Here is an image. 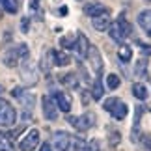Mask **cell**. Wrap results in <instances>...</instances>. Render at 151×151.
<instances>
[{"label":"cell","instance_id":"cell-32","mask_svg":"<svg viewBox=\"0 0 151 151\" xmlns=\"http://www.w3.org/2000/svg\"><path fill=\"white\" fill-rule=\"evenodd\" d=\"M140 47H142V52H144V54H149V56H151V45H144V43H140Z\"/></svg>","mask_w":151,"mask_h":151},{"label":"cell","instance_id":"cell-4","mask_svg":"<svg viewBox=\"0 0 151 151\" xmlns=\"http://www.w3.org/2000/svg\"><path fill=\"white\" fill-rule=\"evenodd\" d=\"M21 78H22V82H24L26 86H34L37 82V69L36 65H34L32 62H22V65H21Z\"/></svg>","mask_w":151,"mask_h":151},{"label":"cell","instance_id":"cell-1","mask_svg":"<svg viewBox=\"0 0 151 151\" xmlns=\"http://www.w3.org/2000/svg\"><path fill=\"white\" fill-rule=\"evenodd\" d=\"M26 58H28V47L24 43H21V45H17V47H13V49L6 50L4 56H2V62H4L6 67H17L19 62L26 60Z\"/></svg>","mask_w":151,"mask_h":151},{"label":"cell","instance_id":"cell-19","mask_svg":"<svg viewBox=\"0 0 151 151\" xmlns=\"http://www.w3.org/2000/svg\"><path fill=\"white\" fill-rule=\"evenodd\" d=\"M110 37L114 39V41H118V43H121L125 39V36H123V32H121V28L118 26V22H116L114 26H110Z\"/></svg>","mask_w":151,"mask_h":151},{"label":"cell","instance_id":"cell-5","mask_svg":"<svg viewBox=\"0 0 151 151\" xmlns=\"http://www.w3.org/2000/svg\"><path fill=\"white\" fill-rule=\"evenodd\" d=\"M37 144H39V131L32 129V131H28V134L19 142V149L21 151H34L37 147Z\"/></svg>","mask_w":151,"mask_h":151},{"label":"cell","instance_id":"cell-30","mask_svg":"<svg viewBox=\"0 0 151 151\" xmlns=\"http://www.w3.org/2000/svg\"><path fill=\"white\" fill-rule=\"evenodd\" d=\"M119 138H121V136H119V132H118V131H114V132L110 131V132H108V140H110V144H112V146L119 144Z\"/></svg>","mask_w":151,"mask_h":151},{"label":"cell","instance_id":"cell-2","mask_svg":"<svg viewBox=\"0 0 151 151\" xmlns=\"http://www.w3.org/2000/svg\"><path fill=\"white\" fill-rule=\"evenodd\" d=\"M67 121L77 131H88L91 125H95V116L91 112H86L82 116H67Z\"/></svg>","mask_w":151,"mask_h":151},{"label":"cell","instance_id":"cell-3","mask_svg":"<svg viewBox=\"0 0 151 151\" xmlns=\"http://www.w3.org/2000/svg\"><path fill=\"white\" fill-rule=\"evenodd\" d=\"M17 119V112L6 99H0V125L2 127H11Z\"/></svg>","mask_w":151,"mask_h":151},{"label":"cell","instance_id":"cell-36","mask_svg":"<svg viewBox=\"0 0 151 151\" xmlns=\"http://www.w3.org/2000/svg\"><path fill=\"white\" fill-rule=\"evenodd\" d=\"M4 2H6V0H0V4H4Z\"/></svg>","mask_w":151,"mask_h":151},{"label":"cell","instance_id":"cell-7","mask_svg":"<svg viewBox=\"0 0 151 151\" xmlns=\"http://www.w3.org/2000/svg\"><path fill=\"white\" fill-rule=\"evenodd\" d=\"M73 151H99V140L86 142L82 138H71Z\"/></svg>","mask_w":151,"mask_h":151},{"label":"cell","instance_id":"cell-33","mask_svg":"<svg viewBox=\"0 0 151 151\" xmlns=\"http://www.w3.org/2000/svg\"><path fill=\"white\" fill-rule=\"evenodd\" d=\"M21 28H22V32L28 30V19H22V26H21Z\"/></svg>","mask_w":151,"mask_h":151},{"label":"cell","instance_id":"cell-28","mask_svg":"<svg viewBox=\"0 0 151 151\" xmlns=\"http://www.w3.org/2000/svg\"><path fill=\"white\" fill-rule=\"evenodd\" d=\"M41 63H43V69L47 71V69L50 67V63H54V60H52V50H49L47 54L43 56V60H41Z\"/></svg>","mask_w":151,"mask_h":151},{"label":"cell","instance_id":"cell-27","mask_svg":"<svg viewBox=\"0 0 151 151\" xmlns=\"http://www.w3.org/2000/svg\"><path fill=\"white\" fill-rule=\"evenodd\" d=\"M118 26L121 28V32H123V36H129L131 34V24L127 22L123 17H119V21H118Z\"/></svg>","mask_w":151,"mask_h":151},{"label":"cell","instance_id":"cell-20","mask_svg":"<svg viewBox=\"0 0 151 151\" xmlns=\"http://www.w3.org/2000/svg\"><path fill=\"white\" fill-rule=\"evenodd\" d=\"M118 56H119L121 62H129L131 58H132V50H131V47H127V45H121L119 50H118Z\"/></svg>","mask_w":151,"mask_h":151},{"label":"cell","instance_id":"cell-17","mask_svg":"<svg viewBox=\"0 0 151 151\" xmlns=\"http://www.w3.org/2000/svg\"><path fill=\"white\" fill-rule=\"evenodd\" d=\"M112 116H114L116 119H123L125 116H127V104L118 101V103H116V106L112 108Z\"/></svg>","mask_w":151,"mask_h":151},{"label":"cell","instance_id":"cell-25","mask_svg":"<svg viewBox=\"0 0 151 151\" xmlns=\"http://www.w3.org/2000/svg\"><path fill=\"white\" fill-rule=\"evenodd\" d=\"M0 151H13V146H11L9 138L4 132H0Z\"/></svg>","mask_w":151,"mask_h":151},{"label":"cell","instance_id":"cell-14","mask_svg":"<svg viewBox=\"0 0 151 151\" xmlns=\"http://www.w3.org/2000/svg\"><path fill=\"white\" fill-rule=\"evenodd\" d=\"M54 101H56V106L60 108L62 112H69V110H71V101H69V97L65 93L56 91V93H54Z\"/></svg>","mask_w":151,"mask_h":151},{"label":"cell","instance_id":"cell-10","mask_svg":"<svg viewBox=\"0 0 151 151\" xmlns=\"http://www.w3.org/2000/svg\"><path fill=\"white\" fill-rule=\"evenodd\" d=\"M86 58L90 60L91 67H93V71H95V73H101V69H103V60H101L99 50H97L95 47H91V45H90V50H88V56H86Z\"/></svg>","mask_w":151,"mask_h":151},{"label":"cell","instance_id":"cell-6","mask_svg":"<svg viewBox=\"0 0 151 151\" xmlns=\"http://www.w3.org/2000/svg\"><path fill=\"white\" fill-rule=\"evenodd\" d=\"M52 144H54L56 151H69V147H71V136L65 131H56L54 136H52Z\"/></svg>","mask_w":151,"mask_h":151},{"label":"cell","instance_id":"cell-26","mask_svg":"<svg viewBox=\"0 0 151 151\" xmlns=\"http://www.w3.org/2000/svg\"><path fill=\"white\" fill-rule=\"evenodd\" d=\"M6 11H9V13H17V9H19V4H17V0H6L2 4Z\"/></svg>","mask_w":151,"mask_h":151},{"label":"cell","instance_id":"cell-11","mask_svg":"<svg viewBox=\"0 0 151 151\" xmlns=\"http://www.w3.org/2000/svg\"><path fill=\"white\" fill-rule=\"evenodd\" d=\"M110 22H112L110 15H108V13H103V15H99V17H93V21H91V26H93L95 30L103 32V30H106V28L110 26Z\"/></svg>","mask_w":151,"mask_h":151},{"label":"cell","instance_id":"cell-34","mask_svg":"<svg viewBox=\"0 0 151 151\" xmlns=\"http://www.w3.org/2000/svg\"><path fill=\"white\" fill-rule=\"evenodd\" d=\"M39 151H52V147L49 146V144H43V146H41V149H39Z\"/></svg>","mask_w":151,"mask_h":151},{"label":"cell","instance_id":"cell-21","mask_svg":"<svg viewBox=\"0 0 151 151\" xmlns=\"http://www.w3.org/2000/svg\"><path fill=\"white\" fill-rule=\"evenodd\" d=\"M60 43H62L63 49H71V50H73L75 43H77V36H73V34H69V36H63V37L60 39Z\"/></svg>","mask_w":151,"mask_h":151},{"label":"cell","instance_id":"cell-12","mask_svg":"<svg viewBox=\"0 0 151 151\" xmlns=\"http://www.w3.org/2000/svg\"><path fill=\"white\" fill-rule=\"evenodd\" d=\"M138 24L142 26V30L151 36V9H146L142 13H138Z\"/></svg>","mask_w":151,"mask_h":151},{"label":"cell","instance_id":"cell-15","mask_svg":"<svg viewBox=\"0 0 151 151\" xmlns=\"http://www.w3.org/2000/svg\"><path fill=\"white\" fill-rule=\"evenodd\" d=\"M52 60H54V65L63 67V65L69 63V56L63 50H52Z\"/></svg>","mask_w":151,"mask_h":151},{"label":"cell","instance_id":"cell-13","mask_svg":"<svg viewBox=\"0 0 151 151\" xmlns=\"http://www.w3.org/2000/svg\"><path fill=\"white\" fill-rule=\"evenodd\" d=\"M84 13L90 15L91 19H93V17H99V15H103V13H106V8H104L101 2H91V4H88V6L84 8Z\"/></svg>","mask_w":151,"mask_h":151},{"label":"cell","instance_id":"cell-18","mask_svg":"<svg viewBox=\"0 0 151 151\" xmlns=\"http://www.w3.org/2000/svg\"><path fill=\"white\" fill-rule=\"evenodd\" d=\"M19 101H21V104H22L26 110H32L34 104H36V97H34L32 93H21V95H19Z\"/></svg>","mask_w":151,"mask_h":151},{"label":"cell","instance_id":"cell-9","mask_svg":"<svg viewBox=\"0 0 151 151\" xmlns=\"http://www.w3.org/2000/svg\"><path fill=\"white\" fill-rule=\"evenodd\" d=\"M73 50L77 52V56H78V58H86V56H88L90 43H88V39L84 37V34H78V36H77V43H75Z\"/></svg>","mask_w":151,"mask_h":151},{"label":"cell","instance_id":"cell-22","mask_svg":"<svg viewBox=\"0 0 151 151\" xmlns=\"http://www.w3.org/2000/svg\"><path fill=\"white\" fill-rule=\"evenodd\" d=\"M62 82L65 84V86H69V88H77V86H78V80H77V75H75V73L63 75V77H62Z\"/></svg>","mask_w":151,"mask_h":151},{"label":"cell","instance_id":"cell-24","mask_svg":"<svg viewBox=\"0 0 151 151\" xmlns=\"http://www.w3.org/2000/svg\"><path fill=\"white\" fill-rule=\"evenodd\" d=\"M103 93H104V90H103V84H101V80L97 78L95 82H93V90H91V95H93V99H97V101H99L101 97H103Z\"/></svg>","mask_w":151,"mask_h":151},{"label":"cell","instance_id":"cell-8","mask_svg":"<svg viewBox=\"0 0 151 151\" xmlns=\"http://www.w3.org/2000/svg\"><path fill=\"white\" fill-rule=\"evenodd\" d=\"M41 104H43V116L47 119H56L58 118V110H56V101L52 99V97L49 95H45L43 99H41Z\"/></svg>","mask_w":151,"mask_h":151},{"label":"cell","instance_id":"cell-31","mask_svg":"<svg viewBox=\"0 0 151 151\" xmlns=\"http://www.w3.org/2000/svg\"><path fill=\"white\" fill-rule=\"evenodd\" d=\"M119 99H116V97H110V99L104 101V110H108V112H112V108L116 106V103H118Z\"/></svg>","mask_w":151,"mask_h":151},{"label":"cell","instance_id":"cell-23","mask_svg":"<svg viewBox=\"0 0 151 151\" xmlns=\"http://www.w3.org/2000/svg\"><path fill=\"white\" fill-rule=\"evenodd\" d=\"M119 84H121V80H119L118 75L110 73L108 77H106V86H108L110 90H118V88H119Z\"/></svg>","mask_w":151,"mask_h":151},{"label":"cell","instance_id":"cell-29","mask_svg":"<svg viewBox=\"0 0 151 151\" xmlns=\"http://www.w3.org/2000/svg\"><path fill=\"white\" fill-rule=\"evenodd\" d=\"M146 65H147L146 60H138V63H136V75L138 77H142V73L146 75Z\"/></svg>","mask_w":151,"mask_h":151},{"label":"cell","instance_id":"cell-16","mask_svg":"<svg viewBox=\"0 0 151 151\" xmlns=\"http://www.w3.org/2000/svg\"><path fill=\"white\" fill-rule=\"evenodd\" d=\"M132 95H134L136 99H140V101H146L147 99V88L142 82H136L132 86Z\"/></svg>","mask_w":151,"mask_h":151},{"label":"cell","instance_id":"cell-35","mask_svg":"<svg viewBox=\"0 0 151 151\" xmlns=\"http://www.w3.org/2000/svg\"><path fill=\"white\" fill-rule=\"evenodd\" d=\"M2 91H4V88H2V86H0V95H2Z\"/></svg>","mask_w":151,"mask_h":151}]
</instances>
